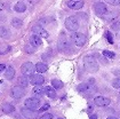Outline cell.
<instances>
[{"mask_svg":"<svg viewBox=\"0 0 120 119\" xmlns=\"http://www.w3.org/2000/svg\"><path fill=\"white\" fill-rule=\"evenodd\" d=\"M15 69L13 66H7L6 70H5V78L7 80H11L14 77H15Z\"/></svg>","mask_w":120,"mask_h":119,"instance_id":"15","label":"cell"},{"mask_svg":"<svg viewBox=\"0 0 120 119\" xmlns=\"http://www.w3.org/2000/svg\"><path fill=\"white\" fill-rule=\"evenodd\" d=\"M68 7L71 9H74V10H78V9L83 7V1H81V0H70V1H68Z\"/></svg>","mask_w":120,"mask_h":119,"instance_id":"12","label":"cell"},{"mask_svg":"<svg viewBox=\"0 0 120 119\" xmlns=\"http://www.w3.org/2000/svg\"><path fill=\"white\" fill-rule=\"evenodd\" d=\"M118 15H119V13H118V12H109V13L104 14V15H103V17H104L105 21L111 22V21H113L114 18L118 17Z\"/></svg>","mask_w":120,"mask_h":119,"instance_id":"16","label":"cell"},{"mask_svg":"<svg viewBox=\"0 0 120 119\" xmlns=\"http://www.w3.org/2000/svg\"><path fill=\"white\" fill-rule=\"evenodd\" d=\"M34 70H36V66L31 62H25V63L22 64V66H21V71H22V73L24 76H32Z\"/></svg>","mask_w":120,"mask_h":119,"instance_id":"4","label":"cell"},{"mask_svg":"<svg viewBox=\"0 0 120 119\" xmlns=\"http://www.w3.org/2000/svg\"><path fill=\"white\" fill-rule=\"evenodd\" d=\"M58 119H63V118H58Z\"/></svg>","mask_w":120,"mask_h":119,"instance_id":"39","label":"cell"},{"mask_svg":"<svg viewBox=\"0 0 120 119\" xmlns=\"http://www.w3.org/2000/svg\"><path fill=\"white\" fill-rule=\"evenodd\" d=\"M33 94L36 96H42L45 94V87L42 85H37L34 88H33Z\"/></svg>","mask_w":120,"mask_h":119,"instance_id":"17","label":"cell"},{"mask_svg":"<svg viewBox=\"0 0 120 119\" xmlns=\"http://www.w3.org/2000/svg\"><path fill=\"white\" fill-rule=\"evenodd\" d=\"M71 40H72V42H73L75 46L82 47V46L86 44V41H87V38H86V36H85L83 33L75 32V31H74L73 33L71 35Z\"/></svg>","mask_w":120,"mask_h":119,"instance_id":"2","label":"cell"},{"mask_svg":"<svg viewBox=\"0 0 120 119\" xmlns=\"http://www.w3.org/2000/svg\"><path fill=\"white\" fill-rule=\"evenodd\" d=\"M111 29L114 31H120V21H116L111 24Z\"/></svg>","mask_w":120,"mask_h":119,"instance_id":"28","label":"cell"},{"mask_svg":"<svg viewBox=\"0 0 120 119\" xmlns=\"http://www.w3.org/2000/svg\"><path fill=\"white\" fill-rule=\"evenodd\" d=\"M112 87H113V88H120V77L116 78V79L112 81Z\"/></svg>","mask_w":120,"mask_h":119,"instance_id":"29","label":"cell"},{"mask_svg":"<svg viewBox=\"0 0 120 119\" xmlns=\"http://www.w3.org/2000/svg\"><path fill=\"white\" fill-rule=\"evenodd\" d=\"M32 31H33V33H36L39 37H44V38L48 37V32H47L46 30H44V27H41V25H34V27H32Z\"/></svg>","mask_w":120,"mask_h":119,"instance_id":"13","label":"cell"},{"mask_svg":"<svg viewBox=\"0 0 120 119\" xmlns=\"http://www.w3.org/2000/svg\"><path fill=\"white\" fill-rule=\"evenodd\" d=\"M83 65H85V69L88 72H92V73L98 71V69H100L96 58L94 56H90V55H87V56L83 57Z\"/></svg>","mask_w":120,"mask_h":119,"instance_id":"1","label":"cell"},{"mask_svg":"<svg viewBox=\"0 0 120 119\" xmlns=\"http://www.w3.org/2000/svg\"><path fill=\"white\" fill-rule=\"evenodd\" d=\"M77 89H78V92H80V93H86V92L89 89V84H86V82L80 84V85H78Z\"/></svg>","mask_w":120,"mask_h":119,"instance_id":"24","label":"cell"},{"mask_svg":"<svg viewBox=\"0 0 120 119\" xmlns=\"http://www.w3.org/2000/svg\"><path fill=\"white\" fill-rule=\"evenodd\" d=\"M19 85L21 87H26L29 85V79L26 76H21L19 78Z\"/></svg>","mask_w":120,"mask_h":119,"instance_id":"23","label":"cell"},{"mask_svg":"<svg viewBox=\"0 0 120 119\" xmlns=\"http://www.w3.org/2000/svg\"><path fill=\"white\" fill-rule=\"evenodd\" d=\"M25 50H26L28 53H33V52H34V49H33L31 46H26V47H25Z\"/></svg>","mask_w":120,"mask_h":119,"instance_id":"33","label":"cell"},{"mask_svg":"<svg viewBox=\"0 0 120 119\" xmlns=\"http://www.w3.org/2000/svg\"><path fill=\"white\" fill-rule=\"evenodd\" d=\"M29 82H31L32 85H42L45 82V78L42 76H39V74H32L29 79Z\"/></svg>","mask_w":120,"mask_h":119,"instance_id":"11","label":"cell"},{"mask_svg":"<svg viewBox=\"0 0 120 119\" xmlns=\"http://www.w3.org/2000/svg\"><path fill=\"white\" fill-rule=\"evenodd\" d=\"M40 119H53V115L52 113H45L44 116H41Z\"/></svg>","mask_w":120,"mask_h":119,"instance_id":"32","label":"cell"},{"mask_svg":"<svg viewBox=\"0 0 120 119\" xmlns=\"http://www.w3.org/2000/svg\"><path fill=\"white\" fill-rule=\"evenodd\" d=\"M24 89L21 87V86H14V87H11V89H10V95L14 97V99H21V97H23L24 96Z\"/></svg>","mask_w":120,"mask_h":119,"instance_id":"7","label":"cell"},{"mask_svg":"<svg viewBox=\"0 0 120 119\" xmlns=\"http://www.w3.org/2000/svg\"><path fill=\"white\" fill-rule=\"evenodd\" d=\"M58 49L61 50V52H68L70 48H71V45H70V41L66 39V38H61L60 40H58Z\"/></svg>","mask_w":120,"mask_h":119,"instance_id":"9","label":"cell"},{"mask_svg":"<svg viewBox=\"0 0 120 119\" xmlns=\"http://www.w3.org/2000/svg\"><path fill=\"white\" fill-rule=\"evenodd\" d=\"M94 103L97 105V107H106L111 103L110 99L108 97H104V96H96L94 99Z\"/></svg>","mask_w":120,"mask_h":119,"instance_id":"10","label":"cell"},{"mask_svg":"<svg viewBox=\"0 0 120 119\" xmlns=\"http://www.w3.org/2000/svg\"><path fill=\"white\" fill-rule=\"evenodd\" d=\"M34 66H36V71H37L38 73L46 72L47 70H48V65L45 63H41V62H39L38 64H36Z\"/></svg>","mask_w":120,"mask_h":119,"instance_id":"18","label":"cell"},{"mask_svg":"<svg viewBox=\"0 0 120 119\" xmlns=\"http://www.w3.org/2000/svg\"><path fill=\"white\" fill-rule=\"evenodd\" d=\"M65 27L69 30V31H77L78 29H79V21H78V18L74 17V16H69V17L65 19Z\"/></svg>","mask_w":120,"mask_h":119,"instance_id":"3","label":"cell"},{"mask_svg":"<svg viewBox=\"0 0 120 119\" xmlns=\"http://www.w3.org/2000/svg\"><path fill=\"white\" fill-rule=\"evenodd\" d=\"M30 44L31 46H33V47H39V46L42 45V41H41V38L37 35H33V36H31L30 38Z\"/></svg>","mask_w":120,"mask_h":119,"instance_id":"14","label":"cell"},{"mask_svg":"<svg viewBox=\"0 0 120 119\" xmlns=\"http://www.w3.org/2000/svg\"><path fill=\"white\" fill-rule=\"evenodd\" d=\"M25 108H29V109H37L40 107V100L38 97H30V99H26L25 100Z\"/></svg>","mask_w":120,"mask_h":119,"instance_id":"6","label":"cell"},{"mask_svg":"<svg viewBox=\"0 0 120 119\" xmlns=\"http://www.w3.org/2000/svg\"><path fill=\"white\" fill-rule=\"evenodd\" d=\"M119 94H120V93H119Z\"/></svg>","mask_w":120,"mask_h":119,"instance_id":"40","label":"cell"},{"mask_svg":"<svg viewBox=\"0 0 120 119\" xmlns=\"http://www.w3.org/2000/svg\"><path fill=\"white\" fill-rule=\"evenodd\" d=\"M5 69H6V65L5 64H0V72L5 71Z\"/></svg>","mask_w":120,"mask_h":119,"instance_id":"35","label":"cell"},{"mask_svg":"<svg viewBox=\"0 0 120 119\" xmlns=\"http://www.w3.org/2000/svg\"><path fill=\"white\" fill-rule=\"evenodd\" d=\"M14 9H15V12H17V13H23V12L26 10V6H25L24 2L19 1V2H17V4L14 6Z\"/></svg>","mask_w":120,"mask_h":119,"instance_id":"21","label":"cell"},{"mask_svg":"<svg viewBox=\"0 0 120 119\" xmlns=\"http://www.w3.org/2000/svg\"><path fill=\"white\" fill-rule=\"evenodd\" d=\"M108 4H110L112 6H118L120 5V0H105Z\"/></svg>","mask_w":120,"mask_h":119,"instance_id":"31","label":"cell"},{"mask_svg":"<svg viewBox=\"0 0 120 119\" xmlns=\"http://www.w3.org/2000/svg\"><path fill=\"white\" fill-rule=\"evenodd\" d=\"M48 108H49V104H46V105H44V107H42V108L40 109V112H42V111H46Z\"/></svg>","mask_w":120,"mask_h":119,"instance_id":"34","label":"cell"},{"mask_svg":"<svg viewBox=\"0 0 120 119\" xmlns=\"http://www.w3.org/2000/svg\"><path fill=\"white\" fill-rule=\"evenodd\" d=\"M2 9H4V4H2V2L0 1V12H1Z\"/></svg>","mask_w":120,"mask_h":119,"instance_id":"37","label":"cell"},{"mask_svg":"<svg viewBox=\"0 0 120 119\" xmlns=\"http://www.w3.org/2000/svg\"><path fill=\"white\" fill-rule=\"evenodd\" d=\"M94 10H95V14L98 15V16H103L104 14L108 13V7L104 2H97L94 5Z\"/></svg>","mask_w":120,"mask_h":119,"instance_id":"5","label":"cell"},{"mask_svg":"<svg viewBox=\"0 0 120 119\" xmlns=\"http://www.w3.org/2000/svg\"><path fill=\"white\" fill-rule=\"evenodd\" d=\"M45 93L47 94V96L50 97V99H55L56 97V92L54 89V87H50V86L45 87Z\"/></svg>","mask_w":120,"mask_h":119,"instance_id":"20","label":"cell"},{"mask_svg":"<svg viewBox=\"0 0 120 119\" xmlns=\"http://www.w3.org/2000/svg\"><path fill=\"white\" fill-rule=\"evenodd\" d=\"M105 37H106L109 44H113V38H112V35H111L109 31H105Z\"/></svg>","mask_w":120,"mask_h":119,"instance_id":"30","label":"cell"},{"mask_svg":"<svg viewBox=\"0 0 120 119\" xmlns=\"http://www.w3.org/2000/svg\"><path fill=\"white\" fill-rule=\"evenodd\" d=\"M0 37H1V38H5V39H8V38L10 37L9 30H8L7 27L0 25Z\"/></svg>","mask_w":120,"mask_h":119,"instance_id":"22","label":"cell"},{"mask_svg":"<svg viewBox=\"0 0 120 119\" xmlns=\"http://www.w3.org/2000/svg\"><path fill=\"white\" fill-rule=\"evenodd\" d=\"M22 24H23V22H22L19 18H13V19H11V25L14 27H17V29H19V27H22Z\"/></svg>","mask_w":120,"mask_h":119,"instance_id":"26","label":"cell"},{"mask_svg":"<svg viewBox=\"0 0 120 119\" xmlns=\"http://www.w3.org/2000/svg\"><path fill=\"white\" fill-rule=\"evenodd\" d=\"M103 56H105V57H108V58H114V53L113 52H111V50H103Z\"/></svg>","mask_w":120,"mask_h":119,"instance_id":"27","label":"cell"},{"mask_svg":"<svg viewBox=\"0 0 120 119\" xmlns=\"http://www.w3.org/2000/svg\"><path fill=\"white\" fill-rule=\"evenodd\" d=\"M14 111H15V107L13 104H10V103H5L2 105V112L4 113H11Z\"/></svg>","mask_w":120,"mask_h":119,"instance_id":"19","label":"cell"},{"mask_svg":"<svg viewBox=\"0 0 120 119\" xmlns=\"http://www.w3.org/2000/svg\"><path fill=\"white\" fill-rule=\"evenodd\" d=\"M89 119H97V116H96V115H92V116L89 117Z\"/></svg>","mask_w":120,"mask_h":119,"instance_id":"36","label":"cell"},{"mask_svg":"<svg viewBox=\"0 0 120 119\" xmlns=\"http://www.w3.org/2000/svg\"><path fill=\"white\" fill-rule=\"evenodd\" d=\"M52 85H53L54 88H57V89L63 88V82L60 81V80H57V79H53V80H52Z\"/></svg>","mask_w":120,"mask_h":119,"instance_id":"25","label":"cell"},{"mask_svg":"<svg viewBox=\"0 0 120 119\" xmlns=\"http://www.w3.org/2000/svg\"><path fill=\"white\" fill-rule=\"evenodd\" d=\"M106 119H118V118H116V117H109V118H106Z\"/></svg>","mask_w":120,"mask_h":119,"instance_id":"38","label":"cell"},{"mask_svg":"<svg viewBox=\"0 0 120 119\" xmlns=\"http://www.w3.org/2000/svg\"><path fill=\"white\" fill-rule=\"evenodd\" d=\"M22 115L28 119H36L38 117V112L33 109H29V108H22L21 110Z\"/></svg>","mask_w":120,"mask_h":119,"instance_id":"8","label":"cell"}]
</instances>
